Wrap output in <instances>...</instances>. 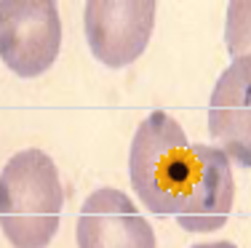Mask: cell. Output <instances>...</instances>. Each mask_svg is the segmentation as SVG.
<instances>
[{
	"label": "cell",
	"instance_id": "1",
	"mask_svg": "<svg viewBox=\"0 0 251 248\" xmlns=\"http://www.w3.org/2000/svg\"><path fill=\"white\" fill-rule=\"evenodd\" d=\"M59 168L38 147L22 150L0 171V229L14 248H46L62 222Z\"/></svg>",
	"mask_w": 251,
	"mask_h": 248
},
{
	"label": "cell",
	"instance_id": "2",
	"mask_svg": "<svg viewBox=\"0 0 251 248\" xmlns=\"http://www.w3.org/2000/svg\"><path fill=\"white\" fill-rule=\"evenodd\" d=\"M193 168V144L182 126L163 110L139 123L128 150V176L136 198L158 216H176Z\"/></svg>",
	"mask_w": 251,
	"mask_h": 248
},
{
	"label": "cell",
	"instance_id": "3",
	"mask_svg": "<svg viewBox=\"0 0 251 248\" xmlns=\"http://www.w3.org/2000/svg\"><path fill=\"white\" fill-rule=\"evenodd\" d=\"M62 51V19L53 0H0V59L19 78H38Z\"/></svg>",
	"mask_w": 251,
	"mask_h": 248
},
{
	"label": "cell",
	"instance_id": "4",
	"mask_svg": "<svg viewBox=\"0 0 251 248\" xmlns=\"http://www.w3.org/2000/svg\"><path fill=\"white\" fill-rule=\"evenodd\" d=\"M86 40L97 62L110 69L134 64L147 51L155 27L152 0H88Z\"/></svg>",
	"mask_w": 251,
	"mask_h": 248
},
{
	"label": "cell",
	"instance_id": "5",
	"mask_svg": "<svg viewBox=\"0 0 251 248\" xmlns=\"http://www.w3.org/2000/svg\"><path fill=\"white\" fill-rule=\"evenodd\" d=\"M232 200L235 181L230 158L214 144H193V168L176 208L179 227L184 232H214L225 227Z\"/></svg>",
	"mask_w": 251,
	"mask_h": 248
},
{
	"label": "cell",
	"instance_id": "6",
	"mask_svg": "<svg viewBox=\"0 0 251 248\" xmlns=\"http://www.w3.org/2000/svg\"><path fill=\"white\" fill-rule=\"evenodd\" d=\"M77 248H155L152 224L123 190L99 187L86 198L75 224Z\"/></svg>",
	"mask_w": 251,
	"mask_h": 248
},
{
	"label": "cell",
	"instance_id": "7",
	"mask_svg": "<svg viewBox=\"0 0 251 248\" xmlns=\"http://www.w3.org/2000/svg\"><path fill=\"white\" fill-rule=\"evenodd\" d=\"M208 131L230 163L251 168V56L232 59L208 99Z\"/></svg>",
	"mask_w": 251,
	"mask_h": 248
},
{
	"label": "cell",
	"instance_id": "8",
	"mask_svg": "<svg viewBox=\"0 0 251 248\" xmlns=\"http://www.w3.org/2000/svg\"><path fill=\"white\" fill-rule=\"evenodd\" d=\"M225 43L232 59L251 56V0H232L227 5Z\"/></svg>",
	"mask_w": 251,
	"mask_h": 248
},
{
	"label": "cell",
	"instance_id": "9",
	"mask_svg": "<svg viewBox=\"0 0 251 248\" xmlns=\"http://www.w3.org/2000/svg\"><path fill=\"white\" fill-rule=\"evenodd\" d=\"M190 248H238V246H232L230 240H211V243H195Z\"/></svg>",
	"mask_w": 251,
	"mask_h": 248
}]
</instances>
